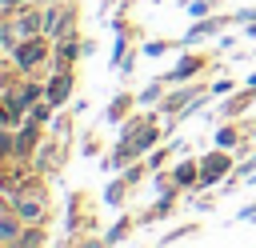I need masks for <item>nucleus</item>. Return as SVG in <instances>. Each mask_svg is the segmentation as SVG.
<instances>
[{
	"instance_id": "12",
	"label": "nucleus",
	"mask_w": 256,
	"mask_h": 248,
	"mask_svg": "<svg viewBox=\"0 0 256 248\" xmlns=\"http://www.w3.org/2000/svg\"><path fill=\"white\" fill-rule=\"evenodd\" d=\"M216 144H220V148L236 144V132H232V128H220V132H216Z\"/></svg>"
},
{
	"instance_id": "7",
	"label": "nucleus",
	"mask_w": 256,
	"mask_h": 248,
	"mask_svg": "<svg viewBox=\"0 0 256 248\" xmlns=\"http://www.w3.org/2000/svg\"><path fill=\"white\" fill-rule=\"evenodd\" d=\"M196 176H200L196 164H180V168H176V184H188V180H196Z\"/></svg>"
},
{
	"instance_id": "4",
	"label": "nucleus",
	"mask_w": 256,
	"mask_h": 248,
	"mask_svg": "<svg viewBox=\"0 0 256 248\" xmlns=\"http://www.w3.org/2000/svg\"><path fill=\"white\" fill-rule=\"evenodd\" d=\"M64 96H68V76H56L48 84V104H64Z\"/></svg>"
},
{
	"instance_id": "10",
	"label": "nucleus",
	"mask_w": 256,
	"mask_h": 248,
	"mask_svg": "<svg viewBox=\"0 0 256 248\" xmlns=\"http://www.w3.org/2000/svg\"><path fill=\"white\" fill-rule=\"evenodd\" d=\"M128 180H132V176H128ZM128 180H116V184L108 188V196H104V200H108V204H120V192H124V184H128Z\"/></svg>"
},
{
	"instance_id": "15",
	"label": "nucleus",
	"mask_w": 256,
	"mask_h": 248,
	"mask_svg": "<svg viewBox=\"0 0 256 248\" xmlns=\"http://www.w3.org/2000/svg\"><path fill=\"white\" fill-rule=\"evenodd\" d=\"M40 240H44V236H40V232H24V236H20V240H16V244H40Z\"/></svg>"
},
{
	"instance_id": "3",
	"label": "nucleus",
	"mask_w": 256,
	"mask_h": 248,
	"mask_svg": "<svg viewBox=\"0 0 256 248\" xmlns=\"http://www.w3.org/2000/svg\"><path fill=\"white\" fill-rule=\"evenodd\" d=\"M44 56V44H24L20 52H16V60H20V68H28V64H36Z\"/></svg>"
},
{
	"instance_id": "2",
	"label": "nucleus",
	"mask_w": 256,
	"mask_h": 248,
	"mask_svg": "<svg viewBox=\"0 0 256 248\" xmlns=\"http://www.w3.org/2000/svg\"><path fill=\"white\" fill-rule=\"evenodd\" d=\"M212 28H220V20H200V24H192V28H188V36H184V44H196V40H204Z\"/></svg>"
},
{
	"instance_id": "8",
	"label": "nucleus",
	"mask_w": 256,
	"mask_h": 248,
	"mask_svg": "<svg viewBox=\"0 0 256 248\" xmlns=\"http://www.w3.org/2000/svg\"><path fill=\"white\" fill-rule=\"evenodd\" d=\"M128 100H132V96H116V104L108 108V120H120V116H124V108H128Z\"/></svg>"
},
{
	"instance_id": "11",
	"label": "nucleus",
	"mask_w": 256,
	"mask_h": 248,
	"mask_svg": "<svg viewBox=\"0 0 256 248\" xmlns=\"http://www.w3.org/2000/svg\"><path fill=\"white\" fill-rule=\"evenodd\" d=\"M156 96H160V80H156V84H148V88L140 92V104H152Z\"/></svg>"
},
{
	"instance_id": "13",
	"label": "nucleus",
	"mask_w": 256,
	"mask_h": 248,
	"mask_svg": "<svg viewBox=\"0 0 256 248\" xmlns=\"http://www.w3.org/2000/svg\"><path fill=\"white\" fill-rule=\"evenodd\" d=\"M188 12L192 16H208V0H188Z\"/></svg>"
},
{
	"instance_id": "5",
	"label": "nucleus",
	"mask_w": 256,
	"mask_h": 248,
	"mask_svg": "<svg viewBox=\"0 0 256 248\" xmlns=\"http://www.w3.org/2000/svg\"><path fill=\"white\" fill-rule=\"evenodd\" d=\"M0 240H4V244H16V240H20V236H16V216H4V220H0Z\"/></svg>"
},
{
	"instance_id": "14",
	"label": "nucleus",
	"mask_w": 256,
	"mask_h": 248,
	"mask_svg": "<svg viewBox=\"0 0 256 248\" xmlns=\"http://www.w3.org/2000/svg\"><path fill=\"white\" fill-rule=\"evenodd\" d=\"M144 52H148V56H164L168 44H164V40H152V44H144Z\"/></svg>"
},
{
	"instance_id": "1",
	"label": "nucleus",
	"mask_w": 256,
	"mask_h": 248,
	"mask_svg": "<svg viewBox=\"0 0 256 248\" xmlns=\"http://www.w3.org/2000/svg\"><path fill=\"white\" fill-rule=\"evenodd\" d=\"M228 164H232L228 156H220V152H212V156L204 160V168H200V184H212V180H216L220 172H228Z\"/></svg>"
},
{
	"instance_id": "6",
	"label": "nucleus",
	"mask_w": 256,
	"mask_h": 248,
	"mask_svg": "<svg viewBox=\"0 0 256 248\" xmlns=\"http://www.w3.org/2000/svg\"><path fill=\"white\" fill-rule=\"evenodd\" d=\"M196 68H200V64H196V60H180V64H176V72H172V76H168V80H188V76H192V72H196Z\"/></svg>"
},
{
	"instance_id": "9",
	"label": "nucleus",
	"mask_w": 256,
	"mask_h": 248,
	"mask_svg": "<svg viewBox=\"0 0 256 248\" xmlns=\"http://www.w3.org/2000/svg\"><path fill=\"white\" fill-rule=\"evenodd\" d=\"M128 228H132V220H120V224H116V228H112L104 240H108V244H116V240H124V232H128Z\"/></svg>"
}]
</instances>
